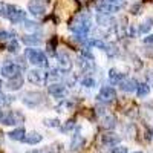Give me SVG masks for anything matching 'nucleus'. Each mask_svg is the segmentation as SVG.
Returning <instances> with one entry per match:
<instances>
[{
  "label": "nucleus",
  "mask_w": 153,
  "mask_h": 153,
  "mask_svg": "<svg viewBox=\"0 0 153 153\" xmlns=\"http://www.w3.org/2000/svg\"><path fill=\"white\" fill-rule=\"evenodd\" d=\"M68 28L75 34V35H84L87 37L89 32L92 31V19L87 12H78L75 14L69 22H68Z\"/></svg>",
  "instance_id": "obj_1"
},
{
  "label": "nucleus",
  "mask_w": 153,
  "mask_h": 153,
  "mask_svg": "<svg viewBox=\"0 0 153 153\" xmlns=\"http://www.w3.org/2000/svg\"><path fill=\"white\" fill-rule=\"evenodd\" d=\"M25 58H26V60L31 63V65L37 66L38 69L48 68V66H49L48 55L43 52L42 49H35V48H28V49H25Z\"/></svg>",
  "instance_id": "obj_2"
},
{
  "label": "nucleus",
  "mask_w": 153,
  "mask_h": 153,
  "mask_svg": "<svg viewBox=\"0 0 153 153\" xmlns=\"http://www.w3.org/2000/svg\"><path fill=\"white\" fill-rule=\"evenodd\" d=\"M23 104L29 107V109H35L38 106H42L45 103V94L40 91H29L22 97Z\"/></svg>",
  "instance_id": "obj_3"
},
{
  "label": "nucleus",
  "mask_w": 153,
  "mask_h": 153,
  "mask_svg": "<svg viewBox=\"0 0 153 153\" xmlns=\"http://www.w3.org/2000/svg\"><path fill=\"white\" fill-rule=\"evenodd\" d=\"M55 60H57V69L61 74H69L72 71L74 61H72V58L69 57L68 52H65V51H57Z\"/></svg>",
  "instance_id": "obj_4"
},
{
  "label": "nucleus",
  "mask_w": 153,
  "mask_h": 153,
  "mask_svg": "<svg viewBox=\"0 0 153 153\" xmlns=\"http://www.w3.org/2000/svg\"><path fill=\"white\" fill-rule=\"evenodd\" d=\"M98 103H103V104H110L117 100V91L115 87L112 86H103L100 89V94L97 95Z\"/></svg>",
  "instance_id": "obj_5"
},
{
  "label": "nucleus",
  "mask_w": 153,
  "mask_h": 153,
  "mask_svg": "<svg viewBox=\"0 0 153 153\" xmlns=\"http://www.w3.org/2000/svg\"><path fill=\"white\" fill-rule=\"evenodd\" d=\"M6 19L12 25H19V23H23L25 20H26V12H25L22 8L9 3V6H8V17Z\"/></svg>",
  "instance_id": "obj_6"
},
{
  "label": "nucleus",
  "mask_w": 153,
  "mask_h": 153,
  "mask_svg": "<svg viewBox=\"0 0 153 153\" xmlns=\"http://www.w3.org/2000/svg\"><path fill=\"white\" fill-rule=\"evenodd\" d=\"M23 72V69L17 65V63H12V61H6L5 65L0 68V74H2L5 78L11 80V78H16V76H20Z\"/></svg>",
  "instance_id": "obj_7"
},
{
  "label": "nucleus",
  "mask_w": 153,
  "mask_h": 153,
  "mask_svg": "<svg viewBox=\"0 0 153 153\" xmlns=\"http://www.w3.org/2000/svg\"><path fill=\"white\" fill-rule=\"evenodd\" d=\"M48 94L52 97V98H55V100H66V97H68V87L63 84V83H51V84H48Z\"/></svg>",
  "instance_id": "obj_8"
},
{
  "label": "nucleus",
  "mask_w": 153,
  "mask_h": 153,
  "mask_svg": "<svg viewBox=\"0 0 153 153\" xmlns=\"http://www.w3.org/2000/svg\"><path fill=\"white\" fill-rule=\"evenodd\" d=\"M23 121H25V117L19 110H9V112L3 113L2 120H0V123L3 126H17V124H22Z\"/></svg>",
  "instance_id": "obj_9"
},
{
  "label": "nucleus",
  "mask_w": 153,
  "mask_h": 153,
  "mask_svg": "<svg viewBox=\"0 0 153 153\" xmlns=\"http://www.w3.org/2000/svg\"><path fill=\"white\" fill-rule=\"evenodd\" d=\"M26 78H28V81H29L31 84H34V86H42V84L46 83V71L38 69V68L29 69L28 74H26Z\"/></svg>",
  "instance_id": "obj_10"
},
{
  "label": "nucleus",
  "mask_w": 153,
  "mask_h": 153,
  "mask_svg": "<svg viewBox=\"0 0 153 153\" xmlns=\"http://www.w3.org/2000/svg\"><path fill=\"white\" fill-rule=\"evenodd\" d=\"M48 3L45 0H29L28 2V11L34 17H45Z\"/></svg>",
  "instance_id": "obj_11"
},
{
  "label": "nucleus",
  "mask_w": 153,
  "mask_h": 153,
  "mask_svg": "<svg viewBox=\"0 0 153 153\" xmlns=\"http://www.w3.org/2000/svg\"><path fill=\"white\" fill-rule=\"evenodd\" d=\"M20 42L23 45H26L28 48H37L43 45V38H42V34H25L22 35Z\"/></svg>",
  "instance_id": "obj_12"
},
{
  "label": "nucleus",
  "mask_w": 153,
  "mask_h": 153,
  "mask_svg": "<svg viewBox=\"0 0 153 153\" xmlns=\"http://www.w3.org/2000/svg\"><path fill=\"white\" fill-rule=\"evenodd\" d=\"M101 143L106 147H117L121 143V136L115 132H104L101 135Z\"/></svg>",
  "instance_id": "obj_13"
},
{
  "label": "nucleus",
  "mask_w": 153,
  "mask_h": 153,
  "mask_svg": "<svg viewBox=\"0 0 153 153\" xmlns=\"http://www.w3.org/2000/svg\"><path fill=\"white\" fill-rule=\"evenodd\" d=\"M84 143H86V139L83 135H80V127H75V133L72 135V139H71V152H78L80 149L84 147Z\"/></svg>",
  "instance_id": "obj_14"
},
{
  "label": "nucleus",
  "mask_w": 153,
  "mask_h": 153,
  "mask_svg": "<svg viewBox=\"0 0 153 153\" xmlns=\"http://www.w3.org/2000/svg\"><path fill=\"white\" fill-rule=\"evenodd\" d=\"M95 8H97V12H101V14H107V16L117 14V12L121 11L120 6L112 5V3H106V2H100V3H97Z\"/></svg>",
  "instance_id": "obj_15"
},
{
  "label": "nucleus",
  "mask_w": 153,
  "mask_h": 153,
  "mask_svg": "<svg viewBox=\"0 0 153 153\" xmlns=\"http://www.w3.org/2000/svg\"><path fill=\"white\" fill-rule=\"evenodd\" d=\"M138 84H139V83H138L135 78H129V76H126V78L118 84V87L121 89L123 92H126V94H133V92H136Z\"/></svg>",
  "instance_id": "obj_16"
},
{
  "label": "nucleus",
  "mask_w": 153,
  "mask_h": 153,
  "mask_svg": "<svg viewBox=\"0 0 153 153\" xmlns=\"http://www.w3.org/2000/svg\"><path fill=\"white\" fill-rule=\"evenodd\" d=\"M95 22L98 25V28H109V26H115V19L112 16H107V14H101V12H97L95 16Z\"/></svg>",
  "instance_id": "obj_17"
},
{
  "label": "nucleus",
  "mask_w": 153,
  "mask_h": 153,
  "mask_svg": "<svg viewBox=\"0 0 153 153\" xmlns=\"http://www.w3.org/2000/svg\"><path fill=\"white\" fill-rule=\"evenodd\" d=\"M109 81H110V84H113V86H118L124 78H126V74H123L121 71H118L117 68H112L110 71H109Z\"/></svg>",
  "instance_id": "obj_18"
},
{
  "label": "nucleus",
  "mask_w": 153,
  "mask_h": 153,
  "mask_svg": "<svg viewBox=\"0 0 153 153\" xmlns=\"http://www.w3.org/2000/svg\"><path fill=\"white\" fill-rule=\"evenodd\" d=\"M117 124H118V121H117V118L113 117V115H104V117H101V126L106 129V132H110V130H113L115 127H117Z\"/></svg>",
  "instance_id": "obj_19"
},
{
  "label": "nucleus",
  "mask_w": 153,
  "mask_h": 153,
  "mask_svg": "<svg viewBox=\"0 0 153 153\" xmlns=\"http://www.w3.org/2000/svg\"><path fill=\"white\" fill-rule=\"evenodd\" d=\"M23 83H25V78L20 75V76H16V78H11L6 81V89L11 92H16V91H20L23 87Z\"/></svg>",
  "instance_id": "obj_20"
},
{
  "label": "nucleus",
  "mask_w": 153,
  "mask_h": 153,
  "mask_svg": "<svg viewBox=\"0 0 153 153\" xmlns=\"http://www.w3.org/2000/svg\"><path fill=\"white\" fill-rule=\"evenodd\" d=\"M23 28L26 29L29 34H38L40 32V29H42V25L38 23V22H34V20H25L23 22Z\"/></svg>",
  "instance_id": "obj_21"
},
{
  "label": "nucleus",
  "mask_w": 153,
  "mask_h": 153,
  "mask_svg": "<svg viewBox=\"0 0 153 153\" xmlns=\"http://www.w3.org/2000/svg\"><path fill=\"white\" fill-rule=\"evenodd\" d=\"M57 45H58V38L54 35V37H51L49 40L46 42V55H49V57H55V54H57Z\"/></svg>",
  "instance_id": "obj_22"
},
{
  "label": "nucleus",
  "mask_w": 153,
  "mask_h": 153,
  "mask_svg": "<svg viewBox=\"0 0 153 153\" xmlns=\"http://www.w3.org/2000/svg\"><path fill=\"white\" fill-rule=\"evenodd\" d=\"M43 141V135H40L38 132H29L25 136V143L26 144H31V146H35V144H40Z\"/></svg>",
  "instance_id": "obj_23"
},
{
  "label": "nucleus",
  "mask_w": 153,
  "mask_h": 153,
  "mask_svg": "<svg viewBox=\"0 0 153 153\" xmlns=\"http://www.w3.org/2000/svg\"><path fill=\"white\" fill-rule=\"evenodd\" d=\"M25 136H26V130L23 127H17V129L8 133V138L12 139V141H25Z\"/></svg>",
  "instance_id": "obj_24"
},
{
  "label": "nucleus",
  "mask_w": 153,
  "mask_h": 153,
  "mask_svg": "<svg viewBox=\"0 0 153 153\" xmlns=\"http://www.w3.org/2000/svg\"><path fill=\"white\" fill-rule=\"evenodd\" d=\"M153 28V17H146L138 26V32L139 34H149L150 29Z\"/></svg>",
  "instance_id": "obj_25"
},
{
  "label": "nucleus",
  "mask_w": 153,
  "mask_h": 153,
  "mask_svg": "<svg viewBox=\"0 0 153 153\" xmlns=\"http://www.w3.org/2000/svg\"><path fill=\"white\" fill-rule=\"evenodd\" d=\"M74 107H75V101H74V100H68V98H66V100H61L60 103L57 104V107H55V109H57L58 112H68V110H72Z\"/></svg>",
  "instance_id": "obj_26"
},
{
  "label": "nucleus",
  "mask_w": 153,
  "mask_h": 153,
  "mask_svg": "<svg viewBox=\"0 0 153 153\" xmlns=\"http://www.w3.org/2000/svg\"><path fill=\"white\" fill-rule=\"evenodd\" d=\"M60 78H61V72H60L57 68L46 71V81H49V84H51V83H58Z\"/></svg>",
  "instance_id": "obj_27"
},
{
  "label": "nucleus",
  "mask_w": 153,
  "mask_h": 153,
  "mask_svg": "<svg viewBox=\"0 0 153 153\" xmlns=\"http://www.w3.org/2000/svg\"><path fill=\"white\" fill-rule=\"evenodd\" d=\"M104 52L109 58H115L120 55V49H118V45L117 43H106V49Z\"/></svg>",
  "instance_id": "obj_28"
},
{
  "label": "nucleus",
  "mask_w": 153,
  "mask_h": 153,
  "mask_svg": "<svg viewBox=\"0 0 153 153\" xmlns=\"http://www.w3.org/2000/svg\"><path fill=\"white\" fill-rule=\"evenodd\" d=\"M76 81H78V76H76L75 74H72V72L65 74V76H63V84H65L66 87H74L76 84Z\"/></svg>",
  "instance_id": "obj_29"
},
{
  "label": "nucleus",
  "mask_w": 153,
  "mask_h": 153,
  "mask_svg": "<svg viewBox=\"0 0 153 153\" xmlns=\"http://www.w3.org/2000/svg\"><path fill=\"white\" fill-rule=\"evenodd\" d=\"M150 94V86L147 83H139L136 87V97L138 98H146Z\"/></svg>",
  "instance_id": "obj_30"
},
{
  "label": "nucleus",
  "mask_w": 153,
  "mask_h": 153,
  "mask_svg": "<svg viewBox=\"0 0 153 153\" xmlns=\"http://www.w3.org/2000/svg\"><path fill=\"white\" fill-rule=\"evenodd\" d=\"M5 49L8 51V52L11 54H17L19 49H20V43L17 38H12V40H9L8 43H5Z\"/></svg>",
  "instance_id": "obj_31"
},
{
  "label": "nucleus",
  "mask_w": 153,
  "mask_h": 153,
  "mask_svg": "<svg viewBox=\"0 0 153 153\" xmlns=\"http://www.w3.org/2000/svg\"><path fill=\"white\" fill-rule=\"evenodd\" d=\"M80 83H81V86H84L87 89L95 87V84H97V81H95V78H94L92 75H83L81 78H80Z\"/></svg>",
  "instance_id": "obj_32"
},
{
  "label": "nucleus",
  "mask_w": 153,
  "mask_h": 153,
  "mask_svg": "<svg viewBox=\"0 0 153 153\" xmlns=\"http://www.w3.org/2000/svg\"><path fill=\"white\" fill-rule=\"evenodd\" d=\"M129 57H130V63L133 65V69H135V71H141V69H143V60L139 58L136 54H133V52H132Z\"/></svg>",
  "instance_id": "obj_33"
},
{
  "label": "nucleus",
  "mask_w": 153,
  "mask_h": 153,
  "mask_svg": "<svg viewBox=\"0 0 153 153\" xmlns=\"http://www.w3.org/2000/svg\"><path fill=\"white\" fill-rule=\"evenodd\" d=\"M43 126L49 127V129H57V127L61 126V123L58 118H46V120H43Z\"/></svg>",
  "instance_id": "obj_34"
},
{
  "label": "nucleus",
  "mask_w": 153,
  "mask_h": 153,
  "mask_svg": "<svg viewBox=\"0 0 153 153\" xmlns=\"http://www.w3.org/2000/svg\"><path fill=\"white\" fill-rule=\"evenodd\" d=\"M14 100H16L14 97H11V95H6V94H2V92H0V109L9 106Z\"/></svg>",
  "instance_id": "obj_35"
},
{
  "label": "nucleus",
  "mask_w": 153,
  "mask_h": 153,
  "mask_svg": "<svg viewBox=\"0 0 153 153\" xmlns=\"http://www.w3.org/2000/svg\"><path fill=\"white\" fill-rule=\"evenodd\" d=\"M87 48H98L101 51H104L106 49V43L103 40H100V38H92V40H89Z\"/></svg>",
  "instance_id": "obj_36"
},
{
  "label": "nucleus",
  "mask_w": 153,
  "mask_h": 153,
  "mask_svg": "<svg viewBox=\"0 0 153 153\" xmlns=\"http://www.w3.org/2000/svg\"><path fill=\"white\" fill-rule=\"evenodd\" d=\"M61 152V144L60 143H55L52 146H49V147H45L40 150V153H60Z\"/></svg>",
  "instance_id": "obj_37"
},
{
  "label": "nucleus",
  "mask_w": 153,
  "mask_h": 153,
  "mask_svg": "<svg viewBox=\"0 0 153 153\" xmlns=\"http://www.w3.org/2000/svg\"><path fill=\"white\" fill-rule=\"evenodd\" d=\"M75 120L72 118V120H68L66 123H65V126H60V130H61V133H68V132H71L72 129H75Z\"/></svg>",
  "instance_id": "obj_38"
},
{
  "label": "nucleus",
  "mask_w": 153,
  "mask_h": 153,
  "mask_svg": "<svg viewBox=\"0 0 153 153\" xmlns=\"http://www.w3.org/2000/svg\"><path fill=\"white\" fill-rule=\"evenodd\" d=\"M16 38L14 32H9V31H0V43H8L9 40Z\"/></svg>",
  "instance_id": "obj_39"
},
{
  "label": "nucleus",
  "mask_w": 153,
  "mask_h": 153,
  "mask_svg": "<svg viewBox=\"0 0 153 153\" xmlns=\"http://www.w3.org/2000/svg\"><path fill=\"white\" fill-rule=\"evenodd\" d=\"M81 57L89 60V61H95V57H94V54L91 52V49H89V48H81Z\"/></svg>",
  "instance_id": "obj_40"
},
{
  "label": "nucleus",
  "mask_w": 153,
  "mask_h": 153,
  "mask_svg": "<svg viewBox=\"0 0 153 153\" xmlns=\"http://www.w3.org/2000/svg\"><path fill=\"white\" fill-rule=\"evenodd\" d=\"M143 11V3H133L130 6V14L132 16H139Z\"/></svg>",
  "instance_id": "obj_41"
},
{
  "label": "nucleus",
  "mask_w": 153,
  "mask_h": 153,
  "mask_svg": "<svg viewBox=\"0 0 153 153\" xmlns=\"http://www.w3.org/2000/svg\"><path fill=\"white\" fill-rule=\"evenodd\" d=\"M127 37L129 38H136L138 37V29L133 26V25H129V26H127Z\"/></svg>",
  "instance_id": "obj_42"
},
{
  "label": "nucleus",
  "mask_w": 153,
  "mask_h": 153,
  "mask_svg": "<svg viewBox=\"0 0 153 153\" xmlns=\"http://www.w3.org/2000/svg\"><path fill=\"white\" fill-rule=\"evenodd\" d=\"M8 6H9V3H5L0 0V16L5 17V19L8 17Z\"/></svg>",
  "instance_id": "obj_43"
},
{
  "label": "nucleus",
  "mask_w": 153,
  "mask_h": 153,
  "mask_svg": "<svg viewBox=\"0 0 153 153\" xmlns=\"http://www.w3.org/2000/svg\"><path fill=\"white\" fill-rule=\"evenodd\" d=\"M143 55H146L149 58H153V46H144L143 48Z\"/></svg>",
  "instance_id": "obj_44"
},
{
  "label": "nucleus",
  "mask_w": 153,
  "mask_h": 153,
  "mask_svg": "<svg viewBox=\"0 0 153 153\" xmlns=\"http://www.w3.org/2000/svg\"><path fill=\"white\" fill-rule=\"evenodd\" d=\"M112 153H129V150H127L126 146H117V147H113Z\"/></svg>",
  "instance_id": "obj_45"
},
{
  "label": "nucleus",
  "mask_w": 153,
  "mask_h": 153,
  "mask_svg": "<svg viewBox=\"0 0 153 153\" xmlns=\"http://www.w3.org/2000/svg\"><path fill=\"white\" fill-rule=\"evenodd\" d=\"M146 78H147V84L150 86V89L153 87V71H149L146 74Z\"/></svg>",
  "instance_id": "obj_46"
},
{
  "label": "nucleus",
  "mask_w": 153,
  "mask_h": 153,
  "mask_svg": "<svg viewBox=\"0 0 153 153\" xmlns=\"http://www.w3.org/2000/svg\"><path fill=\"white\" fill-rule=\"evenodd\" d=\"M143 43H144V45H147V46H153V34H150V35L144 37V38H143Z\"/></svg>",
  "instance_id": "obj_47"
},
{
  "label": "nucleus",
  "mask_w": 153,
  "mask_h": 153,
  "mask_svg": "<svg viewBox=\"0 0 153 153\" xmlns=\"http://www.w3.org/2000/svg\"><path fill=\"white\" fill-rule=\"evenodd\" d=\"M28 153H40V150H29Z\"/></svg>",
  "instance_id": "obj_48"
},
{
  "label": "nucleus",
  "mask_w": 153,
  "mask_h": 153,
  "mask_svg": "<svg viewBox=\"0 0 153 153\" xmlns=\"http://www.w3.org/2000/svg\"><path fill=\"white\" fill-rule=\"evenodd\" d=\"M2 87H3V81L0 80V92H2Z\"/></svg>",
  "instance_id": "obj_49"
},
{
  "label": "nucleus",
  "mask_w": 153,
  "mask_h": 153,
  "mask_svg": "<svg viewBox=\"0 0 153 153\" xmlns=\"http://www.w3.org/2000/svg\"><path fill=\"white\" fill-rule=\"evenodd\" d=\"M2 117H3V112H2V110H0V120H2Z\"/></svg>",
  "instance_id": "obj_50"
},
{
  "label": "nucleus",
  "mask_w": 153,
  "mask_h": 153,
  "mask_svg": "<svg viewBox=\"0 0 153 153\" xmlns=\"http://www.w3.org/2000/svg\"><path fill=\"white\" fill-rule=\"evenodd\" d=\"M132 153H143V152H132Z\"/></svg>",
  "instance_id": "obj_51"
}]
</instances>
